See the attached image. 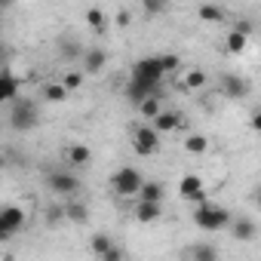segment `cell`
<instances>
[{"label": "cell", "mask_w": 261, "mask_h": 261, "mask_svg": "<svg viewBox=\"0 0 261 261\" xmlns=\"http://www.w3.org/2000/svg\"><path fill=\"white\" fill-rule=\"evenodd\" d=\"M194 224H197L200 230L215 233V230L230 227V224H233V215H230L224 206H215V203H200V206L194 209Z\"/></svg>", "instance_id": "1"}, {"label": "cell", "mask_w": 261, "mask_h": 261, "mask_svg": "<svg viewBox=\"0 0 261 261\" xmlns=\"http://www.w3.org/2000/svg\"><path fill=\"white\" fill-rule=\"evenodd\" d=\"M111 188H114L120 197H136V194H142L145 178H142V172H139L136 166H123V169H117V172H114Z\"/></svg>", "instance_id": "2"}, {"label": "cell", "mask_w": 261, "mask_h": 261, "mask_svg": "<svg viewBox=\"0 0 261 261\" xmlns=\"http://www.w3.org/2000/svg\"><path fill=\"white\" fill-rule=\"evenodd\" d=\"M10 126L16 129V133H28V129H34L37 126V105L28 101V98L13 101V108H10Z\"/></svg>", "instance_id": "3"}, {"label": "cell", "mask_w": 261, "mask_h": 261, "mask_svg": "<svg viewBox=\"0 0 261 261\" xmlns=\"http://www.w3.org/2000/svg\"><path fill=\"white\" fill-rule=\"evenodd\" d=\"M129 77H136V80H145V83L160 86V80L166 77L163 56H148V59H139V62L133 65V74H129Z\"/></svg>", "instance_id": "4"}, {"label": "cell", "mask_w": 261, "mask_h": 261, "mask_svg": "<svg viewBox=\"0 0 261 261\" xmlns=\"http://www.w3.org/2000/svg\"><path fill=\"white\" fill-rule=\"evenodd\" d=\"M46 185H49V191L56 197H68V200H74V194L80 191V178L74 175V169H56V172H49Z\"/></svg>", "instance_id": "5"}, {"label": "cell", "mask_w": 261, "mask_h": 261, "mask_svg": "<svg viewBox=\"0 0 261 261\" xmlns=\"http://www.w3.org/2000/svg\"><path fill=\"white\" fill-rule=\"evenodd\" d=\"M25 227V212L19 206H4L0 209V240H13L19 230Z\"/></svg>", "instance_id": "6"}, {"label": "cell", "mask_w": 261, "mask_h": 261, "mask_svg": "<svg viewBox=\"0 0 261 261\" xmlns=\"http://www.w3.org/2000/svg\"><path fill=\"white\" fill-rule=\"evenodd\" d=\"M133 145H136L139 157H154L160 151V133H157L154 126H139L136 136H133Z\"/></svg>", "instance_id": "7"}, {"label": "cell", "mask_w": 261, "mask_h": 261, "mask_svg": "<svg viewBox=\"0 0 261 261\" xmlns=\"http://www.w3.org/2000/svg\"><path fill=\"white\" fill-rule=\"evenodd\" d=\"M178 197L181 200H191V203H206V188H203V178L200 175H185L178 181Z\"/></svg>", "instance_id": "8"}, {"label": "cell", "mask_w": 261, "mask_h": 261, "mask_svg": "<svg viewBox=\"0 0 261 261\" xmlns=\"http://www.w3.org/2000/svg\"><path fill=\"white\" fill-rule=\"evenodd\" d=\"M154 95H157V86H154V83H145V80H136V77H129V83H126V98L133 101L136 108H139L142 101L154 98Z\"/></svg>", "instance_id": "9"}, {"label": "cell", "mask_w": 261, "mask_h": 261, "mask_svg": "<svg viewBox=\"0 0 261 261\" xmlns=\"http://www.w3.org/2000/svg\"><path fill=\"white\" fill-rule=\"evenodd\" d=\"M221 92L227 98H246L249 95V83L237 74H221Z\"/></svg>", "instance_id": "10"}, {"label": "cell", "mask_w": 261, "mask_h": 261, "mask_svg": "<svg viewBox=\"0 0 261 261\" xmlns=\"http://www.w3.org/2000/svg\"><path fill=\"white\" fill-rule=\"evenodd\" d=\"M0 98L4 101H19V80H16V74L13 71H4L0 74Z\"/></svg>", "instance_id": "11"}, {"label": "cell", "mask_w": 261, "mask_h": 261, "mask_svg": "<svg viewBox=\"0 0 261 261\" xmlns=\"http://www.w3.org/2000/svg\"><path fill=\"white\" fill-rule=\"evenodd\" d=\"M178 126H185V117H181L178 111H163V114L154 120V129H157V133H172V129H178Z\"/></svg>", "instance_id": "12"}, {"label": "cell", "mask_w": 261, "mask_h": 261, "mask_svg": "<svg viewBox=\"0 0 261 261\" xmlns=\"http://www.w3.org/2000/svg\"><path fill=\"white\" fill-rule=\"evenodd\" d=\"M230 233H233V240H240V243H249V240H255L258 227H255L249 218H233V224H230Z\"/></svg>", "instance_id": "13"}, {"label": "cell", "mask_w": 261, "mask_h": 261, "mask_svg": "<svg viewBox=\"0 0 261 261\" xmlns=\"http://www.w3.org/2000/svg\"><path fill=\"white\" fill-rule=\"evenodd\" d=\"M65 215H68V221H74V224H86V221H89V209H86V203H80L77 197L65 203Z\"/></svg>", "instance_id": "14"}, {"label": "cell", "mask_w": 261, "mask_h": 261, "mask_svg": "<svg viewBox=\"0 0 261 261\" xmlns=\"http://www.w3.org/2000/svg\"><path fill=\"white\" fill-rule=\"evenodd\" d=\"M160 215H163V206H160V203H142V200H139V206H136V221L151 224V221H157Z\"/></svg>", "instance_id": "15"}, {"label": "cell", "mask_w": 261, "mask_h": 261, "mask_svg": "<svg viewBox=\"0 0 261 261\" xmlns=\"http://www.w3.org/2000/svg\"><path fill=\"white\" fill-rule=\"evenodd\" d=\"M163 197H166V188H163L160 181H145V188H142V194H139L142 203H163Z\"/></svg>", "instance_id": "16"}, {"label": "cell", "mask_w": 261, "mask_h": 261, "mask_svg": "<svg viewBox=\"0 0 261 261\" xmlns=\"http://www.w3.org/2000/svg\"><path fill=\"white\" fill-rule=\"evenodd\" d=\"M105 65H108V56H105V49H86V62H83L86 74H98Z\"/></svg>", "instance_id": "17"}, {"label": "cell", "mask_w": 261, "mask_h": 261, "mask_svg": "<svg viewBox=\"0 0 261 261\" xmlns=\"http://www.w3.org/2000/svg\"><path fill=\"white\" fill-rule=\"evenodd\" d=\"M191 261H218V249L212 243H194L191 246Z\"/></svg>", "instance_id": "18"}, {"label": "cell", "mask_w": 261, "mask_h": 261, "mask_svg": "<svg viewBox=\"0 0 261 261\" xmlns=\"http://www.w3.org/2000/svg\"><path fill=\"white\" fill-rule=\"evenodd\" d=\"M89 148L86 145H71L68 148V163H71V169H80V166H86L89 163Z\"/></svg>", "instance_id": "19"}, {"label": "cell", "mask_w": 261, "mask_h": 261, "mask_svg": "<svg viewBox=\"0 0 261 261\" xmlns=\"http://www.w3.org/2000/svg\"><path fill=\"white\" fill-rule=\"evenodd\" d=\"M86 22H89V28H92V31H98V34L108 28V16H105L98 7H89V10H86Z\"/></svg>", "instance_id": "20"}, {"label": "cell", "mask_w": 261, "mask_h": 261, "mask_svg": "<svg viewBox=\"0 0 261 261\" xmlns=\"http://www.w3.org/2000/svg\"><path fill=\"white\" fill-rule=\"evenodd\" d=\"M185 151H188V154H206V151H209V139L194 133V136L185 139Z\"/></svg>", "instance_id": "21"}, {"label": "cell", "mask_w": 261, "mask_h": 261, "mask_svg": "<svg viewBox=\"0 0 261 261\" xmlns=\"http://www.w3.org/2000/svg\"><path fill=\"white\" fill-rule=\"evenodd\" d=\"M43 98H46V101H56V105L65 101V98H68L65 83H46V86H43Z\"/></svg>", "instance_id": "22"}, {"label": "cell", "mask_w": 261, "mask_h": 261, "mask_svg": "<svg viewBox=\"0 0 261 261\" xmlns=\"http://www.w3.org/2000/svg\"><path fill=\"white\" fill-rule=\"evenodd\" d=\"M114 246H117V243H114L108 233H95V237H92V252H95L98 258H105V255H108Z\"/></svg>", "instance_id": "23"}, {"label": "cell", "mask_w": 261, "mask_h": 261, "mask_svg": "<svg viewBox=\"0 0 261 261\" xmlns=\"http://www.w3.org/2000/svg\"><path fill=\"white\" fill-rule=\"evenodd\" d=\"M139 111H142V117H145V120H151V123L163 114V111H160V98H157V95H154V98H148V101H142V105H139Z\"/></svg>", "instance_id": "24"}, {"label": "cell", "mask_w": 261, "mask_h": 261, "mask_svg": "<svg viewBox=\"0 0 261 261\" xmlns=\"http://www.w3.org/2000/svg\"><path fill=\"white\" fill-rule=\"evenodd\" d=\"M197 16H200L203 22H224V10H221V7H209V4H203V7L197 10Z\"/></svg>", "instance_id": "25"}, {"label": "cell", "mask_w": 261, "mask_h": 261, "mask_svg": "<svg viewBox=\"0 0 261 261\" xmlns=\"http://www.w3.org/2000/svg\"><path fill=\"white\" fill-rule=\"evenodd\" d=\"M224 46H227V53H243V49H246V34L230 31V34H227V40H224Z\"/></svg>", "instance_id": "26"}, {"label": "cell", "mask_w": 261, "mask_h": 261, "mask_svg": "<svg viewBox=\"0 0 261 261\" xmlns=\"http://www.w3.org/2000/svg\"><path fill=\"white\" fill-rule=\"evenodd\" d=\"M185 86H188V89H200V86H206V74H203L200 68L188 71V74H185Z\"/></svg>", "instance_id": "27"}, {"label": "cell", "mask_w": 261, "mask_h": 261, "mask_svg": "<svg viewBox=\"0 0 261 261\" xmlns=\"http://www.w3.org/2000/svg\"><path fill=\"white\" fill-rule=\"evenodd\" d=\"M62 221H68L65 206H53V209H46V224H62Z\"/></svg>", "instance_id": "28"}, {"label": "cell", "mask_w": 261, "mask_h": 261, "mask_svg": "<svg viewBox=\"0 0 261 261\" xmlns=\"http://www.w3.org/2000/svg\"><path fill=\"white\" fill-rule=\"evenodd\" d=\"M65 89H80V83H83V74H77V71H71V74H65Z\"/></svg>", "instance_id": "29"}, {"label": "cell", "mask_w": 261, "mask_h": 261, "mask_svg": "<svg viewBox=\"0 0 261 261\" xmlns=\"http://www.w3.org/2000/svg\"><path fill=\"white\" fill-rule=\"evenodd\" d=\"M178 65H181V62H178V56H172V53H169V56H163V68H166V74L178 71Z\"/></svg>", "instance_id": "30"}, {"label": "cell", "mask_w": 261, "mask_h": 261, "mask_svg": "<svg viewBox=\"0 0 261 261\" xmlns=\"http://www.w3.org/2000/svg\"><path fill=\"white\" fill-rule=\"evenodd\" d=\"M166 10V4H160V0H148V4H145V13L148 16H157V13H163Z\"/></svg>", "instance_id": "31"}, {"label": "cell", "mask_w": 261, "mask_h": 261, "mask_svg": "<svg viewBox=\"0 0 261 261\" xmlns=\"http://www.w3.org/2000/svg\"><path fill=\"white\" fill-rule=\"evenodd\" d=\"M101 261H126V255H123V249H120V246H114V249H111Z\"/></svg>", "instance_id": "32"}, {"label": "cell", "mask_w": 261, "mask_h": 261, "mask_svg": "<svg viewBox=\"0 0 261 261\" xmlns=\"http://www.w3.org/2000/svg\"><path fill=\"white\" fill-rule=\"evenodd\" d=\"M129 22H133V16H129V10H120V13H117V25H129Z\"/></svg>", "instance_id": "33"}, {"label": "cell", "mask_w": 261, "mask_h": 261, "mask_svg": "<svg viewBox=\"0 0 261 261\" xmlns=\"http://www.w3.org/2000/svg\"><path fill=\"white\" fill-rule=\"evenodd\" d=\"M77 53H80V46H77V43H65V53H62V56H65V59H71V56H77Z\"/></svg>", "instance_id": "34"}, {"label": "cell", "mask_w": 261, "mask_h": 261, "mask_svg": "<svg viewBox=\"0 0 261 261\" xmlns=\"http://www.w3.org/2000/svg\"><path fill=\"white\" fill-rule=\"evenodd\" d=\"M252 129H255V133H261V111L252 114Z\"/></svg>", "instance_id": "35"}, {"label": "cell", "mask_w": 261, "mask_h": 261, "mask_svg": "<svg viewBox=\"0 0 261 261\" xmlns=\"http://www.w3.org/2000/svg\"><path fill=\"white\" fill-rule=\"evenodd\" d=\"M255 203H258V206H261V191H258V194H255Z\"/></svg>", "instance_id": "36"}, {"label": "cell", "mask_w": 261, "mask_h": 261, "mask_svg": "<svg viewBox=\"0 0 261 261\" xmlns=\"http://www.w3.org/2000/svg\"><path fill=\"white\" fill-rule=\"evenodd\" d=\"M4 261H13V255H4Z\"/></svg>", "instance_id": "37"}]
</instances>
